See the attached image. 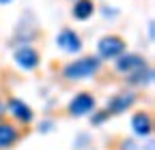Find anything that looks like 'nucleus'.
<instances>
[{
  "label": "nucleus",
  "mask_w": 155,
  "mask_h": 150,
  "mask_svg": "<svg viewBox=\"0 0 155 150\" xmlns=\"http://www.w3.org/2000/svg\"><path fill=\"white\" fill-rule=\"evenodd\" d=\"M99 71V58L95 56H84V58H78L73 62H69L63 71V75L67 80H86Z\"/></svg>",
  "instance_id": "f257e3e1"
},
{
  "label": "nucleus",
  "mask_w": 155,
  "mask_h": 150,
  "mask_svg": "<svg viewBox=\"0 0 155 150\" xmlns=\"http://www.w3.org/2000/svg\"><path fill=\"white\" fill-rule=\"evenodd\" d=\"M97 52H99V58H119V56L125 52V41L121 39V36L116 34H110V36H104V39L99 41V45H97Z\"/></svg>",
  "instance_id": "f03ea898"
},
{
  "label": "nucleus",
  "mask_w": 155,
  "mask_h": 150,
  "mask_svg": "<svg viewBox=\"0 0 155 150\" xmlns=\"http://www.w3.org/2000/svg\"><path fill=\"white\" fill-rule=\"evenodd\" d=\"M144 67H149V64L138 54H125V56L121 54V58H116V69L121 73H127V77L134 75V73H138V71H142Z\"/></svg>",
  "instance_id": "7ed1b4c3"
},
{
  "label": "nucleus",
  "mask_w": 155,
  "mask_h": 150,
  "mask_svg": "<svg viewBox=\"0 0 155 150\" xmlns=\"http://www.w3.org/2000/svg\"><path fill=\"white\" fill-rule=\"evenodd\" d=\"M91 111H95V99L88 95V92H80V95H75L69 103V114L71 116H86L91 114Z\"/></svg>",
  "instance_id": "20e7f679"
},
{
  "label": "nucleus",
  "mask_w": 155,
  "mask_h": 150,
  "mask_svg": "<svg viewBox=\"0 0 155 150\" xmlns=\"http://www.w3.org/2000/svg\"><path fill=\"white\" fill-rule=\"evenodd\" d=\"M56 45L69 52V54H78L82 49V41H80V36H78V32H73L71 28H63L61 32H58L56 36Z\"/></svg>",
  "instance_id": "39448f33"
},
{
  "label": "nucleus",
  "mask_w": 155,
  "mask_h": 150,
  "mask_svg": "<svg viewBox=\"0 0 155 150\" xmlns=\"http://www.w3.org/2000/svg\"><path fill=\"white\" fill-rule=\"evenodd\" d=\"M134 103H136V95H134V92H119V95H114L108 101L106 111H108V114H123V111H127Z\"/></svg>",
  "instance_id": "423d86ee"
},
{
  "label": "nucleus",
  "mask_w": 155,
  "mask_h": 150,
  "mask_svg": "<svg viewBox=\"0 0 155 150\" xmlns=\"http://www.w3.org/2000/svg\"><path fill=\"white\" fill-rule=\"evenodd\" d=\"M15 62H17V67H22L24 71H32V69L39 67V52L35 47L24 45V47H19L15 52Z\"/></svg>",
  "instance_id": "0eeeda50"
},
{
  "label": "nucleus",
  "mask_w": 155,
  "mask_h": 150,
  "mask_svg": "<svg viewBox=\"0 0 155 150\" xmlns=\"http://www.w3.org/2000/svg\"><path fill=\"white\" fill-rule=\"evenodd\" d=\"M17 139H19V129L13 127L11 122H0V150L15 146Z\"/></svg>",
  "instance_id": "6e6552de"
},
{
  "label": "nucleus",
  "mask_w": 155,
  "mask_h": 150,
  "mask_svg": "<svg viewBox=\"0 0 155 150\" xmlns=\"http://www.w3.org/2000/svg\"><path fill=\"white\" fill-rule=\"evenodd\" d=\"M9 111L19 120V122H24V124H28L30 120H32V109H30V105H26L22 99H9Z\"/></svg>",
  "instance_id": "1a4fd4ad"
},
{
  "label": "nucleus",
  "mask_w": 155,
  "mask_h": 150,
  "mask_svg": "<svg viewBox=\"0 0 155 150\" xmlns=\"http://www.w3.org/2000/svg\"><path fill=\"white\" fill-rule=\"evenodd\" d=\"M131 129H134L136 135H142V137L149 135L151 129H153L151 116L147 114V111H138V114H134V118H131Z\"/></svg>",
  "instance_id": "9d476101"
},
{
  "label": "nucleus",
  "mask_w": 155,
  "mask_h": 150,
  "mask_svg": "<svg viewBox=\"0 0 155 150\" xmlns=\"http://www.w3.org/2000/svg\"><path fill=\"white\" fill-rule=\"evenodd\" d=\"M95 13V2L93 0H75V7H73V17L75 20H88V17Z\"/></svg>",
  "instance_id": "9b49d317"
},
{
  "label": "nucleus",
  "mask_w": 155,
  "mask_h": 150,
  "mask_svg": "<svg viewBox=\"0 0 155 150\" xmlns=\"http://www.w3.org/2000/svg\"><path fill=\"white\" fill-rule=\"evenodd\" d=\"M151 80H153V69L151 67H144L142 71L129 75V82L138 84V86H147V84H151Z\"/></svg>",
  "instance_id": "f8f14e48"
},
{
  "label": "nucleus",
  "mask_w": 155,
  "mask_h": 150,
  "mask_svg": "<svg viewBox=\"0 0 155 150\" xmlns=\"http://www.w3.org/2000/svg\"><path fill=\"white\" fill-rule=\"evenodd\" d=\"M108 116H110V114H108L106 109H104V111H97V114H93V116H91V122H93V124L97 127V124H101V122H104V120H106Z\"/></svg>",
  "instance_id": "ddd939ff"
},
{
  "label": "nucleus",
  "mask_w": 155,
  "mask_h": 150,
  "mask_svg": "<svg viewBox=\"0 0 155 150\" xmlns=\"http://www.w3.org/2000/svg\"><path fill=\"white\" fill-rule=\"evenodd\" d=\"M5 114V109H2V103H0V116H2Z\"/></svg>",
  "instance_id": "4468645a"
},
{
  "label": "nucleus",
  "mask_w": 155,
  "mask_h": 150,
  "mask_svg": "<svg viewBox=\"0 0 155 150\" xmlns=\"http://www.w3.org/2000/svg\"><path fill=\"white\" fill-rule=\"evenodd\" d=\"M7 2H11V0H0V5H7Z\"/></svg>",
  "instance_id": "2eb2a0df"
}]
</instances>
